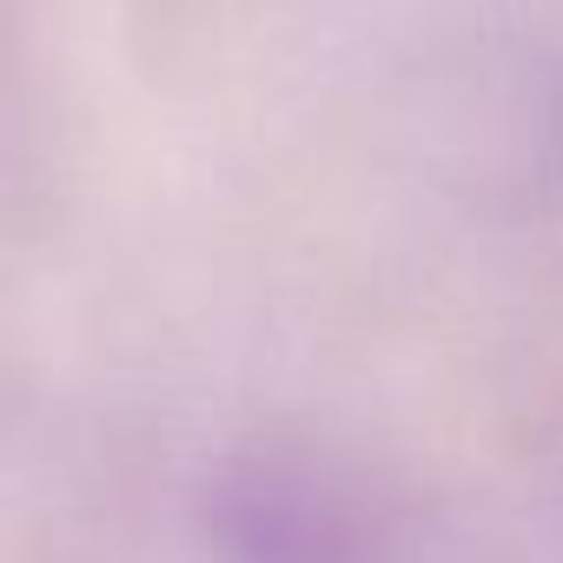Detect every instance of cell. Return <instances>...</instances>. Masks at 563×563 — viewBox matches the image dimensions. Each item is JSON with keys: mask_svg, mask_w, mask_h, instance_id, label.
<instances>
[{"mask_svg": "<svg viewBox=\"0 0 563 563\" xmlns=\"http://www.w3.org/2000/svg\"><path fill=\"white\" fill-rule=\"evenodd\" d=\"M391 563H464V556H451V550H438L431 537H418V543H411V550H398Z\"/></svg>", "mask_w": 563, "mask_h": 563, "instance_id": "6da1fadb", "label": "cell"}]
</instances>
